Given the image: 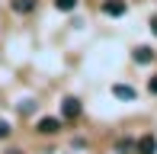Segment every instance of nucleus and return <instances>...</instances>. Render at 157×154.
I'll list each match as a JSON object with an SVG mask.
<instances>
[{
    "instance_id": "nucleus-6",
    "label": "nucleus",
    "mask_w": 157,
    "mask_h": 154,
    "mask_svg": "<svg viewBox=\"0 0 157 154\" xmlns=\"http://www.w3.org/2000/svg\"><path fill=\"white\" fill-rule=\"evenodd\" d=\"M112 93H116L119 100H135V90L125 87V83H116V87H112Z\"/></svg>"
},
{
    "instance_id": "nucleus-3",
    "label": "nucleus",
    "mask_w": 157,
    "mask_h": 154,
    "mask_svg": "<svg viewBox=\"0 0 157 154\" xmlns=\"http://www.w3.org/2000/svg\"><path fill=\"white\" fill-rule=\"evenodd\" d=\"M80 100H77V96H67V100H64L61 103V113H64V119H77V116H80Z\"/></svg>"
},
{
    "instance_id": "nucleus-9",
    "label": "nucleus",
    "mask_w": 157,
    "mask_h": 154,
    "mask_svg": "<svg viewBox=\"0 0 157 154\" xmlns=\"http://www.w3.org/2000/svg\"><path fill=\"white\" fill-rule=\"evenodd\" d=\"M147 90H151V93H154V96H157V74H154V77H151V80H147Z\"/></svg>"
},
{
    "instance_id": "nucleus-1",
    "label": "nucleus",
    "mask_w": 157,
    "mask_h": 154,
    "mask_svg": "<svg viewBox=\"0 0 157 154\" xmlns=\"http://www.w3.org/2000/svg\"><path fill=\"white\" fill-rule=\"evenodd\" d=\"M135 154H157V138L154 135H141L135 141Z\"/></svg>"
},
{
    "instance_id": "nucleus-11",
    "label": "nucleus",
    "mask_w": 157,
    "mask_h": 154,
    "mask_svg": "<svg viewBox=\"0 0 157 154\" xmlns=\"http://www.w3.org/2000/svg\"><path fill=\"white\" fill-rule=\"evenodd\" d=\"M151 32H154V36H157V16L151 19Z\"/></svg>"
},
{
    "instance_id": "nucleus-10",
    "label": "nucleus",
    "mask_w": 157,
    "mask_h": 154,
    "mask_svg": "<svg viewBox=\"0 0 157 154\" xmlns=\"http://www.w3.org/2000/svg\"><path fill=\"white\" fill-rule=\"evenodd\" d=\"M6 135H10V125H6L3 119H0V138H6Z\"/></svg>"
},
{
    "instance_id": "nucleus-8",
    "label": "nucleus",
    "mask_w": 157,
    "mask_h": 154,
    "mask_svg": "<svg viewBox=\"0 0 157 154\" xmlns=\"http://www.w3.org/2000/svg\"><path fill=\"white\" fill-rule=\"evenodd\" d=\"M55 6L67 13V10H74V6H77V0H55Z\"/></svg>"
},
{
    "instance_id": "nucleus-4",
    "label": "nucleus",
    "mask_w": 157,
    "mask_h": 154,
    "mask_svg": "<svg viewBox=\"0 0 157 154\" xmlns=\"http://www.w3.org/2000/svg\"><path fill=\"white\" fill-rule=\"evenodd\" d=\"M103 13H106V16H122V13H125V0H106Z\"/></svg>"
},
{
    "instance_id": "nucleus-7",
    "label": "nucleus",
    "mask_w": 157,
    "mask_h": 154,
    "mask_svg": "<svg viewBox=\"0 0 157 154\" xmlns=\"http://www.w3.org/2000/svg\"><path fill=\"white\" fill-rule=\"evenodd\" d=\"M13 10H16V13H32L35 10V0H13Z\"/></svg>"
},
{
    "instance_id": "nucleus-2",
    "label": "nucleus",
    "mask_w": 157,
    "mask_h": 154,
    "mask_svg": "<svg viewBox=\"0 0 157 154\" xmlns=\"http://www.w3.org/2000/svg\"><path fill=\"white\" fill-rule=\"evenodd\" d=\"M35 132H42V135H58V132H61V122H58V119H52V116H45V119H39Z\"/></svg>"
},
{
    "instance_id": "nucleus-5",
    "label": "nucleus",
    "mask_w": 157,
    "mask_h": 154,
    "mask_svg": "<svg viewBox=\"0 0 157 154\" xmlns=\"http://www.w3.org/2000/svg\"><path fill=\"white\" fill-rule=\"evenodd\" d=\"M132 58L138 61V64H151V61H154V52H151L147 45H138V48L132 52Z\"/></svg>"
}]
</instances>
